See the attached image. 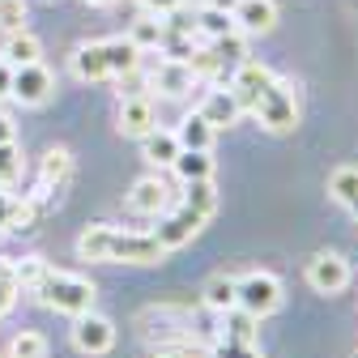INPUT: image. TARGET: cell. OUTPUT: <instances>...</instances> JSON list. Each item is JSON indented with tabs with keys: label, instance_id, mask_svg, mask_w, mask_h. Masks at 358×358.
Instances as JSON below:
<instances>
[{
	"label": "cell",
	"instance_id": "cell-1",
	"mask_svg": "<svg viewBox=\"0 0 358 358\" xmlns=\"http://www.w3.org/2000/svg\"><path fill=\"white\" fill-rule=\"evenodd\" d=\"M34 299H38L43 307L60 311V316H81V311L94 307V282H90V278H77V273H56V268H52V273L38 282Z\"/></svg>",
	"mask_w": 358,
	"mask_h": 358
},
{
	"label": "cell",
	"instance_id": "cell-2",
	"mask_svg": "<svg viewBox=\"0 0 358 358\" xmlns=\"http://www.w3.org/2000/svg\"><path fill=\"white\" fill-rule=\"evenodd\" d=\"M252 115L268 132H294V124H299V94H294V85L282 81V77H273L260 90V99L252 103Z\"/></svg>",
	"mask_w": 358,
	"mask_h": 358
},
{
	"label": "cell",
	"instance_id": "cell-3",
	"mask_svg": "<svg viewBox=\"0 0 358 358\" xmlns=\"http://www.w3.org/2000/svg\"><path fill=\"white\" fill-rule=\"evenodd\" d=\"M239 307L248 311V316L264 320V316H273V311L282 307V282L273 273H243L239 278Z\"/></svg>",
	"mask_w": 358,
	"mask_h": 358
},
{
	"label": "cell",
	"instance_id": "cell-4",
	"mask_svg": "<svg viewBox=\"0 0 358 358\" xmlns=\"http://www.w3.org/2000/svg\"><path fill=\"white\" fill-rule=\"evenodd\" d=\"M209 217H201L196 209H188V205H179V209H171L158 227L150 231L158 243H162V252H175V248H184V243H192L196 235H201V227H205Z\"/></svg>",
	"mask_w": 358,
	"mask_h": 358
},
{
	"label": "cell",
	"instance_id": "cell-5",
	"mask_svg": "<svg viewBox=\"0 0 358 358\" xmlns=\"http://www.w3.org/2000/svg\"><path fill=\"white\" fill-rule=\"evenodd\" d=\"M307 286L316 294H337L350 286V260L341 252H316L307 260Z\"/></svg>",
	"mask_w": 358,
	"mask_h": 358
},
{
	"label": "cell",
	"instance_id": "cell-6",
	"mask_svg": "<svg viewBox=\"0 0 358 358\" xmlns=\"http://www.w3.org/2000/svg\"><path fill=\"white\" fill-rule=\"evenodd\" d=\"M73 345L81 354H107L115 345V324L90 307V311H81V316H73Z\"/></svg>",
	"mask_w": 358,
	"mask_h": 358
},
{
	"label": "cell",
	"instance_id": "cell-7",
	"mask_svg": "<svg viewBox=\"0 0 358 358\" xmlns=\"http://www.w3.org/2000/svg\"><path fill=\"white\" fill-rule=\"evenodd\" d=\"M158 260H166V252H162V243L154 235H128V231L111 235L107 264H158Z\"/></svg>",
	"mask_w": 358,
	"mask_h": 358
},
{
	"label": "cell",
	"instance_id": "cell-8",
	"mask_svg": "<svg viewBox=\"0 0 358 358\" xmlns=\"http://www.w3.org/2000/svg\"><path fill=\"white\" fill-rule=\"evenodd\" d=\"M52 90H56V77L43 69V60L13 69V94L9 99H17L22 107H43V103L52 99Z\"/></svg>",
	"mask_w": 358,
	"mask_h": 358
},
{
	"label": "cell",
	"instance_id": "cell-9",
	"mask_svg": "<svg viewBox=\"0 0 358 358\" xmlns=\"http://www.w3.org/2000/svg\"><path fill=\"white\" fill-rule=\"evenodd\" d=\"M273 81V73H268L264 64H256V60H239L235 64V73H231V81H227V90L235 94V103L243 107V111H252V103L260 99V90Z\"/></svg>",
	"mask_w": 358,
	"mask_h": 358
},
{
	"label": "cell",
	"instance_id": "cell-10",
	"mask_svg": "<svg viewBox=\"0 0 358 358\" xmlns=\"http://www.w3.org/2000/svg\"><path fill=\"white\" fill-rule=\"evenodd\" d=\"M192 81H196V73H192L188 60H158V69L150 73V85L162 99H184L192 90Z\"/></svg>",
	"mask_w": 358,
	"mask_h": 358
},
{
	"label": "cell",
	"instance_id": "cell-11",
	"mask_svg": "<svg viewBox=\"0 0 358 358\" xmlns=\"http://www.w3.org/2000/svg\"><path fill=\"white\" fill-rule=\"evenodd\" d=\"M231 17H235L239 34H268L278 26V5L273 0H239Z\"/></svg>",
	"mask_w": 358,
	"mask_h": 358
},
{
	"label": "cell",
	"instance_id": "cell-12",
	"mask_svg": "<svg viewBox=\"0 0 358 358\" xmlns=\"http://www.w3.org/2000/svg\"><path fill=\"white\" fill-rule=\"evenodd\" d=\"M166 196H171V188L162 184V179H158V175H145V179H137V184H132L128 209L141 213V217H158V213L166 209Z\"/></svg>",
	"mask_w": 358,
	"mask_h": 358
},
{
	"label": "cell",
	"instance_id": "cell-13",
	"mask_svg": "<svg viewBox=\"0 0 358 358\" xmlns=\"http://www.w3.org/2000/svg\"><path fill=\"white\" fill-rule=\"evenodd\" d=\"M158 128V120H154V103L145 99V94H132V99H124L120 103V132L124 137H145V132H154Z\"/></svg>",
	"mask_w": 358,
	"mask_h": 358
},
{
	"label": "cell",
	"instance_id": "cell-14",
	"mask_svg": "<svg viewBox=\"0 0 358 358\" xmlns=\"http://www.w3.org/2000/svg\"><path fill=\"white\" fill-rule=\"evenodd\" d=\"M73 73L81 81H107L111 64H107V43H81L73 52Z\"/></svg>",
	"mask_w": 358,
	"mask_h": 358
},
{
	"label": "cell",
	"instance_id": "cell-15",
	"mask_svg": "<svg viewBox=\"0 0 358 358\" xmlns=\"http://www.w3.org/2000/svg\"><path fill=\"white\" fill-rule=\"evenodd\" d=\"M73 175V154L69 150H48L38 166V192H60Z\"/></svg>",
	"mask_w": 358,
	"mask_h": 358
},
{
	"label": "cell",
	"instance_id": "cell-16",
	"mask_svg": "<svg viewBox=\"0 0 358 358\" xmlns=\"http://www.w3.org/2000/svg\"><path fill=\"white\" fill-rule=\"evenodd\" d=\"M175 137H179V150H213L217 128L201 111H192V115H184V124L175 128Z\"/></svg>",
	"mask_w": 358,
	"mask_h": 358
},
{
	"label": "cell",
	"instance_id": "cell-17",
	"mask_svg": "<svg viewBox=\"0 0 358 358\" xmlns=\"http://www.w3.org/2000/svg\"><path fill=\"white\" fill-rule=\"evenodd\" d=\"M201 115L213 124V128H231L239 115H243V107L235 103V94H231V90H209V99H205V107H201Z\"/></svg>",
	"mask_w": 358,
	"mask_h": 358
},
{
	"label": "cell",
	"instance_id": "cell-18",
	"mask_svg": "<svg viewBox=\"0 0 358 358\" xmlns=\"http://www.w3.org/2000/svg\"><path fill=\"white\" fill-rule=\"evenodd\" d=\"M205 307L209 311H231V307H239V278H231V273H217V278H209L205 282Z\"/></svg>",
	"mask_w": 358,
	"mask_h": 358
},
{
	"label": "cell",
	"instance_id": "cell-19",
	"mask_svg": "<svg viewBox=\"0 0 358 358\" xmlns=\"http://www.w3.org/2000/svg\"><path fill=\"white\" fill-rule=\"evenodd\" d=\"M107 43V64H111V77H128V73H137V64H141V48L132 43L128 34H120V38H103Z\"/></svg>",
	"mask_w": 358,
	"mask_h": 358
},
{
	"label": "cell",
	"instance_id": "cell-20",
	"mask_svg": "<svg viewBox=\"0 0 358 358\" xmlns=\"http://www.w3.org/2000/svg\"><path fill=\"white\" fill-rule=\"evenodd\" d=\"M141 154L154 166H171L175 154H179V137H175V132H166V128H154V132H145V137H141Z\"/></svg>",
	"mask_w": 358,
	"mask_h": 358
},
{
	"label": "cell",
	"instance_id": "cell-21",
	"mask_svg": "<svg viewBox=\"0 0 358 358\" xmlns=\"http://www.w3.org/2000/svg\"><path fill=\"white\" fill-rule=\"evenodd\" d=\"M111 235H115V227H85L81 239H77V256H81V260H94V264H107V256H111Z\"/></svg>",
	"mask_w": 358,
	"mask_h": 358
},
{
	"label": "cell",
	"instance_id": "cell-22",
	"mask_svg": "<svg viewBox=\"0 0 358 358\" xmlns=\"http://www.w3.org/2000/svg\"><path fill=\"white\" fill-rule=\"evenodd\" d=\"M171 171L184 179V184L188 179H213V158H209V150H179Z\"/></svg>",
	"mask_w": 358,
	"mask_h": 358
},
{
	"label": "cell",
	"instance_id": "cell-23",
	"mask_svg": "<svg viewBox=\"0 0 358 358\" xmlns=\"http://www.w3.org/2000/svg\"><path fill=\"white\" fill-rule=\"evenodd\" d=\"M0 56H5L13 69H17V64H38V56H43V43H38L30 30H13V34H9V43H5V52H0Z\"/></svg>",
	"mask_w": 358,
	"mask_h": 358
},
{
	"label": "cell",
	"instance_id": "cell-24",
	"mask_svg": "<svg viewBox=\"0 0 358 358\" xmlns=\"http://www.w3.org/2000/svg\"><path fill=\"white\" fill-rule=\"evenodd\" d=\"M162 34H166V22H162V17H154V13H141L137 22L128 26V38L137 43L141 52H154V48H162Z\"/></svg>",
	"mask_w": 358,
	"mask_h": 358
},
{
	"label": "cell",
	"instance_id": "cell-25",
	"mask_svg": "<svg viewBox=\"0 0 358 358\" xmlns=\"http://www.w3.org/2000/svg\"><path fill=\"white\" fill-rule=\"evenodd\" d=\"M184 205H188V209H196L201 217H213V213H217L213 179H188V184H184Z\"/></svg>",
	"mask_w": 358,
	"mask_h": 358
},
{
	"label": "cell",
	"instance_id": "cell-26",
	"mask_svg": "<svg viewBox=\"0 0 358 358\" xmlns=\"http://www.w3.org/2000/svg\"><path fill=\"white\" fill-rule=\"evenodd\" d=\"M48 273H52V264L43 260V256H26V260H17V264H13V278H17V290H30V294L38 290V282L48 278Z\"/></svg>",
	"mask_w": 358,
	"mask_h": 358
},
{
	"label": "cell",
	"instance_id": "cell-27",
	"mask_svg": "<svg viewBox=\"0 0 358 358\" xmlns=\"http://www.w3.org/2000/svg\"><path fill=\"white\" fill-rule=\"evenodd\" d=\"M188 64H192V73H196V77H209V81H222V77H227V60H222V56L209 48V43L188 56Z\"/></svg>",
	"mask_w": 358,
	"mask_h": 358
},
{
	"label": "cell",
	"instance_id": "cell-28",
	"mask_svg": "<svg viewBox=\"0 0 358 358\" xmlns=\"http://www.w3.org/2000/svg\"><path fill=\"white\" fill-rule=\"evenodd\" d=\"M227 316V329H222V337H231V341H256V316H248L243 307H231V311H222Z\"/></svg>",
	"mask_w": 358,
	"mask_h": 358
},
{
	"label": "cell",
	"instance_id": "cell-29",
	"mask_svg": "<svg viewBox=\"0 0 358 358\" xmlns=\"http://www.w3.org/2000/svg\"><path fill=\"white\" fill-rule=\"evenodd\" d=\"M329 192H333V201L350 205V201L358 196V166H337V171L329 175Z\"/></svg>",
	"mask_w": 358,
	"mask_h": 358
},
{
	"label": "cell",
	"instance_id": "cell-30",
	"mask_svg": "<svg viewBox=\"0 0 358 358\" xmlns=\"http://www.w3.org/2000/svg\"><path fill=\"white\" fill-rule=\"evenodd\" d=\"M248 34H239V30H231V34H217V38H209V48L227 60V64H239V60H248V43H243Z\"/></svg>",
	"mask_w": 358,
	"mask_h": 358
},
{
	"label": "cell",
	"instance_id": "cell-31",
	"mask_svg": "<svg viewBox=\"0 0 358 358\" xmlns=\"http://www.w3.org/2000/svg\"><path fill=\"white\" fill-rule=\"evenodd\" d=\"M9 358H48V337L43 333H17L9 341Z\"/></svg>",
	"mask_w": 358,
	"mask_h": 358
},
{
	"label": "cell",
	"instance_id": "cell-32",
	"mask_svg": "<svg viewBox=\"0 0 358 358\" xmlns=\"http://www.w3.org/2000/svg\"><path fill=\"white\" fill-rule=\"evenodd\" d=\"M235 30V17L231 13H217V9H205L201 17H196V34H205V38H217V34H231Z\"/></svg>",
	"mask_w": 358,
	"mask_h": 358
},
{
	"label": "cell",
	"instance_id": "cell-33",
	"mask_svg": "<svg viewBox=\"0 0 358 358\" xmlns=\"http://www.w3.org/2000/svg\"><path fill=\"white\" fill-rule=\"evenodd\" d=\"M17 175H22V150L17 141H5L0 145V188H9Z\"/></svg>",
	"mask_w": 358,
	"mask_h": 358
},
{
	"label": "cell",
	"instance_id": "cell-34",
	"mask_svg": "<svg viewBox=\"0 0 358 358\" xmlns=\"http://www.w3.org/2000/svg\"><path fill=\"white\" fill-rule=\"evenodd\" d=\"M0 30H26V0H0Z\"/></svg>",
	"mask_w": 358,
	"mask_h": 358
},
{
	"label": "cell",
	"instance_id": "cell-35",
	"mask_svg": "<svg viewBox=\"0 0 358 358\" xmlns=\"http://www.w3.org/2000/svg\"><path fill=\"white\" fill-rule=\"evenodd\" d=\"M17 303V278H13V264L0 260V316Z\"/></svg>",
	"mask_w": 358,
	"mask_h": 358
},
{
	"label": "cell",
	"instance_id": "cell-36",
	"mask_svg": "<svg viewBox=\"0 0 358 358\" xmlns=\"http://www.w3.org/2000/svg\"><path fill=\"white\" fill-rule=\"evenodd\" d=\"M213 358H260V350H256V341H231V337H222L217 350H213Z\"/></svg>",
	"mask_w": 358,
	"mask_h": 358
},
{
	"label": "cell",
	"instance_id": "cell-37",
	"mask_svg": "<svg viewBox=\"0 0 358 358\" xmlns=\"http://www.w3.org/2000/svg\"><path fill=\"white\" fill-rule=\"evenodd\" d=\"M30 222H34V201H13L9 217H5V231H26Z\"/></svg>",
	"mask_w": 358,
	"mask_h": 358
},
{
	"label": "cell",
	"instance_id": "cell-38",
	"mask_svg": "<svg viewBox=\"0 0 358 358\" xmlns=\"http://www.w3.org/2000/svg\"><path fill=\"white\" fill-rule=\"evenodd\" d=\"M141 9L154 13V17H166V13H175V9H184V0H141Z\"/></svg>",
	"mask_w": 358,
	"mask_h": 358
},
{
	"label": "cell",
	"instance_id": "cell-39",
	"mask_svg": "<svg viewBox=\"0 0 358 358\" xmlns=\"http://www.w3.org/2000/svg\"><path fill=\"white\" fill-rule=\"evenodd\" d=\"M13 94V64L0 56V99H9Z\"/></svg>",
	"mask_w": 358,
	"mask_h": 358
},
{
	"label": "cell",
	"instance_id": "cell-40",
	"mask_svg": "<svg viewBox=\"0 0 358 358\" xmlns=\"http://www.w3.org/2000/svg\"><path fill=\"white\" fill-rule=\"evenodd\" d=\"M154 358H205L201 350H188V345H179V350H158Z\"/></svg>",
	"mask_w": 358,
	"mask_h": 358
},
{
	"label": "cell",
	"instance_id": "cell-41",
	"mask_svg": "<svg viewBox=\"0 0 358 358\" xmlns=\"http://www.w3.org/2000/svg\"><path fill=\"white\" fill-rule=\"evenodd\" d=\"M17 137V132H13V120L5 115V111H0V145H5V141H13Z\"/></svg>",
	"mask_w": 358,
	"mask_h": 358
},
{
	"label": "cell",
	"instance_id": "cell-42",
	"mask_svg": "<svg viewBox=\"0 0 358 358\" xmlns=\"http://www.w3.org/2000/svg\"><path fill=\"white\" fill-rule=\"evenodd\" d=\"M9 205H13V196L0 188V235H5V217H9Z\"/></svg>",
	"mask_w": 358,
	"mask_h": 358
},
{
	"label": "cell",
	"instance_id": "cell-43",
	"mask_svg": "<svg viewBox=\"0 0 358 358\" xmlns=\"http://www.w3.org/2000/svg\"><path fill=\"white\" fill-rule=\"evenodd\" d=\"M239 0H205V9H217V13H235Z\"/></svg>",
	"mask_w": 358,
	"mask_h": 358
},
{
	"label": "cell",
	"instance_id": "cell-44",
	"mask_svg": "<svg viewBox=\"0 0 358 358\" xmlns=\"http://www.w3.org/2000/svg\"><path fill=\"white\" fill-rule=\"evenodd\" d=\"M345 209H350V213H354V217H358V196H354V201H350V205H345Z\"/></svg>",
	"mask_w": 358,
	"mask_h": 358
},
{
	"label": "cell",
	"instance_id": "cell-45",
	"mask_svg": "<svg viewBox=\"0 0 358 358\" xmlns=\"http://www.w3.org/2000/svg\"><path fill=\"white\" fill-rule=\"evenodd\" d=\"M90 5H115V0H90Z\"/></svg>",
	"mask_w": 358,
	"mask_h": 358
}]
</instances>
